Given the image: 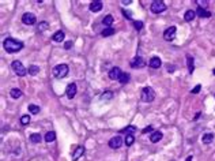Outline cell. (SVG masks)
<instances>
[{
    "mask_svg": "<svg viewBox=\"0 0 215 161\" xmlns=\"http://www.w3.org/2000/svg\"><path fill=\"white\" fill-rule=\"evenodd\" d=\"M187 63H188V71L192 74L193 70H195V66H193V58L191 55H187Z\"/></svg>",
    "mask_w": 215,
    "mask_h": 161,
    "instance_id": "cell-22",
    "label": "cell"
},
{
    "mask_svg": "<svg viewBox=\"0 0 215 161\" xmlns=\"http://www.w3.org/2000/svg\"><path fill=\"white\" fill-rule=\"evenodd\" d=\"M152 130V127H151V126H148V127H146V128H144V130H143V133H144V134H146V133H150V131H151Z\"/></svg>",
    "mask_w": 215,
    "mask_h": 161,
    "instance_id": "cell-39",
    "label": "cell"
},
{
    "mask_svg": "<svg viewBox=\"0 0 215 161\" xmlns=\"http://www.w3.org/2000/svg\"><path fill=\"white\" fill-rule=\"evenodd\" d=\"M212 141H214V134H211V133L203 134V137H202V142H203V143L208 145V143H211Z\"/></svg>",
    "mask_w": 215,
    "mask_h": 161,
    "instance_id": "cell-19",
    "label": "cell"
},
{
    "mask_svg": "<svg viewBox=\"0 0 215 161\" xmlns=\"http://www.w3.org/2000/svg\"><path fill=\"white\" fill-rule=\"evenodd\" d=\"M196 15H199L200 18H210L211 17V12L210 11H207L206 8H202V7H199L196 11Z\"/></svg>",
    "mask_w": 215,
    "mask_h": 161,
    "instance_id": "cell-17",
    "label": "cell"
},
{
    "mask_svg": "<svg viewBox=\"0 0 215 161\" xmlns=\"http://www.w3.org/2000/svg\"><path fill=\"white\" fill-rule=\"evenodd\" d=\"M130 74H127V72H123V74H121V76L120 78H119V82H120L121 85H125V83H128V82H130Z\"/></svg>",
    "mask_w": 215,
    "mask_h": 161,
    "instance_id": "cell-21",
    "label": "cell"
},
{
    "mask_svg": "<svg viewBox=\"0 0 215 161\" xmlns=\"http://www.w3.org/2000/svg\"><path fill=\"white\" fill-rule=\"evenodd\" d=\"M124 142H125L127 146H131V145H132V143L135 142L134 135H127V137H125V141H124Z\"/></svg>",
    "mask_w": 215,
    "mask_h": 161,
    "instance_id": "cell-31",
    "label": "cell"
},
{
    "mask_svg": "<svg viewBox=\"0 0 215 161\" xmlns=\"http://www.w3.org/2000/svg\"><path fill=\"white\" fill-rule=\"evenodd\" d=\"M174 66H167V71H169V72H173V71H174Z\"/></svg>",
    "mask_w": 215,
    "mask_h": 161,
    "instance_id": "cell-41",
    "label": "cell"
},
{
    "mask_svg": "<svg viewBox=\"0 0 215 161\" xmlns=\"http://www.w3.org/2000/svg\"><path fill=\"white\" fill-rule=\"evenodd\" d=\"M121 133H127V135H132L134 133H136V127H135V126H128V127H125Z\"/></svg>",
    "mask_w": 215,
    "mask_h": 161,
    "instance_id": "cell-27",
    "label": "cell"
},
{
    "mask_svg": "<svg viewBox=\"0 0 215 161\" xmlns=\"http://www.w3.org/2000/svg\"><path fill=\"white\" fill-rule=\"evenodd\" d=\"M36 15L32 12H26V14H23V17H22V22L25 23V25H29V26H32V25H34L36 23Z\"/></svg>",
    "mask_w": 215,
    "mask_h": 161,
    "instance_id": "cell-6",
    "label": "cell"
},
{
    "mask_svg": "<svg viewBox=\"0 0 215 161\" xmlns=\"http://www.w3.org/2000/svg\"><path fill=\"white\" fill-rule=\"evenodd\" d=\"M102 23L105 25V27H110V25L113 23V17L112 15H106V17L102 19Z\"/></svg>",
    "mask_w": 215,
    "mask_h": 161,
    "instance_id": "cell-26",
    "label": "cell"
},
{
    "mask_svg": "<svg viewBox=\"0 0 215 161\" xmlns=\"http://www.w3.org/2000/svg\"><path fill=\"white\" fill-rule=\"evenodd\" d=\"M161 64H162L161 59L157 58V56L151 58V59H150V62H148V66H150L151 68H159V67H161Z\"/></svg>",
    "mask_w": 215,
    "mask_h": 161,
    "instance_id": "cell-15",
    "label": "cell"
},
{
    "mask_svg": "<svg viewBox=\"0 0 215 161\" xmlns=\"http://www.w3.org/2000/svg\"><path fill=\"white\" fill-rule=\"evenodd\" d=\"M112 99H113V93L109 92V90H106L105 93L101 94V100H102V101H110Z\"/></svg>",
    "mask_w": 215,
    "mask_h": 161,
    "instance_id": "cell-24",
    "label": "cell"
},
{
    "mask_svg": "<svg viewBox=\"0 0 215 161\" xmlns=\"http://www.w3.org/2000/svg\"><path fill=\"white\" fill-rule=\"evenodd\" d=\"M41 135L40 134H37V133H34V134L30 135V141H32L33 143H40L41 142Z\"/></svg>",
    "mask_w": 215,
    "mask_h": 161,
    "instance_id": "cell-28",
    "label": "cell"
},
{
    "mask_svg": "<svg viewBox=\"0 0 215 161\" xmlns=\"http://www.w3.org/2000/svg\"><path fill=\"white\" fill-rule=\"evenodd\" d=\"M71 46H72V41H67V42L64 44V48H65V49H70Z\"/></svg>",
    "mask_w": 215,
    "mask_h": 161,
    "instance_id": "cell-38",
    "label": "cell"
},
{
    "mask_svg": "<svg viewBox=\"0 0 215 161\" xmlns=\"http://www.w3.org/2000/svg\"><path fill=\"white\" fill-rule=\"evenodd\" d=\"M83 154H85V148H83V146H76L75 152L72 154V161H78Z\"/></svg>",
    "mask_w": 215,
    "mask_h": 161,
    "instance_id": "cell-10",
    "label": "cell"
},
{
    "mask_svg": "<svg viewBox=\"0 0 215 161\" xmlns=\"http://www.w3.org/2000/svg\"><path fill=\"white\" fill-rule=\"evenodd\" d=\"M76 90H78V86H76V83H70V85L67 86V90H65V93H67V97L70 100H72L74 97H75L76 94Z\"/></svg>",
    "mask_w": 215,
    "mask_h": 161,
    "instance_id": "cell-9",
    "label": "cell"
},
{
    "mask_svg": "<svg viewBox=\"0 0 215 161\" xmlns=\"http://www.w3.org/2000/svg\"><path fill=\"white\" fill-rule=\"evenodd\" d=\"M123 14H124V17H125V18H128V19L132 18V12H131V11H125V10H123Z\"/></svg>",
    "mask_w": 215,
    "mask_h": 161,
    "instance_id": "cell-35",
    "label": "cell"
},
{
    "mask_svg": "<svg viewBox=\"0 0 215 161\" xmlns=\"http://www.w3.org/2000/svg\"><path fill=\"white\" fill-rule=\"evenodd\" d=\"M199 92H200V85H196V86H195V87H193L192 93H193V94H197V93H199Z\"/></svg>",
    "mask_w": 215,
    "mask_h": 161,
    "instance_id": "cell-36",
    "label": "cell"
},
{
    "mask_svg": "<svg viewBox=\"0 0 215 161\" xmlns=\"http://www.w3.org/2000/svg\"><path fill=\"white\" fill-rule=\"evenodd\" d=\"M101 34H102L103 37H110V36L114 34V29H113V27H105Z\"/></svg>",
    "mask_w": 215,
    "mask_h": 161,
    "instance_id": "cell-25",
    "label": "cell"
},
{
    "mask_svg": "<svg viewBox=\"0 0 215 161\" xmlns=\"http://www.w3.org/2000/svg\"><path fill=\"white\" fill-rule=\"evenodd\" d=\"M48 29V22H41L40 25H38V27H37V30L38 31H44Z\"/></svg>",
    "mask_w": 215,
    "mask_h": 161,
    "instance_id": "cell-33",
    "label": "cell"
},
{
    "mask_svg": "<svg viewBox=\"0 0 215 161\" xmlns=\"http://www.w3.org/2000/svg\"><path fill=\"white\" fill-rule=\"evenodd\" d=\"M197 3H199V6H200L202 8H204V7H207V3H208V1L204 0V1H197Z\"/></svg>",
    "mask_w": 215,
    "mask_h": 161,
    "instance_id": "cell-37",
    "label": "cell"
},
{
    "mask_svg": "<svg viewBox=\"0 0 215 161\" xmlns=\"http://www.w3.org/2000/svg\"><path fill=\"white\" fill-rule=\"evenodd\" d=\"M212 72H214V75H215V68H214V71H212Z\"/></svg>",
    "mask_w": 215,
    "mask_h": 161,
    "instance_id": "cell-43",
    "label": "cell"
},
{
    "mask_svg": "<svg viewBox=\"0 0 215 161\" xmlns=\"http://www.w3.org/2000/svg\"><path fill=\"white\" fill-rule=\"evenodd\" d=\"M29 112L33 113V115H37V113L40 112V107H37L34 104H30V105H29Z\"/></svg>",
    "mask_w": 215,
    "mask_h": 161,
    "instance_id": "cell-30",
    "label": "cell"
},
{
    "mask_svg": "<svg viewBox=\"0 0 215 161\" xmlns=\"http://www.w3.org/2000/svg\"><path fill=\"white\" fill-rule=\"evenodd\" d=\"M3 46L8 53H15V52H19L23 48V42L14 40V38H6L4 42H3Z\"/></svg>",
    "mask_w": 215,
    "mask_h": 161,
    "instance_id": "cell-1",
    "label": "cell"
},
{
    "mask_svg": "<svg viewBox=\"0 0 215 161\" xmlns=\"http://www.w3.org/2000/svg\"><path fill=\"white\" fill-rule=\"evenodd\" d=\"M121 3H123L124 6H128V4H131V3H132V0H123Z\"/></svg>",
    "mask_w": 215,
    "mask_h": 161,
    "instance_id": "cell-40",
    "label": "cell"
},
{
    "mask_svg": "<svg viewBox=\"0 0 215 161\" xmlns=\"http://www.w3.org/2000/svg\"><path fill=\"white\" fill-rule=\"evenodd\" d=\"M21 123H22L23 126H27L30 123V116H29V115H23V116L21 117Z\"/></svg>",
    "mask_w": 215,
    "mask_h": 161,
    "instance_id": "cell-32",
    "label": "cell"
},
{
    "mask_svg": "<svg viewBox=\"0 0 215 161\" xmlns=\"http://www.w3.org/2000/svg\"><path fill=\"white\" fill-rule=\"evenodd\" d=\"M53 75L59 79H61L64 76L68 75V66L67 64H57L56 67L53 68Z\"/></svg>",
    "mask_w": 215,
    "mask_h": 161,
    "instance_id": "cell-2",
    "label": "cell"
},
{
    "mask_svg": "<svg viewBox=\"0 0 215 161\" xmlns=\"http://www.w3.org/2000/svg\"><path fill=\"white\" fill-rule=\"evenodd\" d=\"M144 64H146V62H144L143 58H140V56H136V58L131 62V66L134 68H142V67H144Z\"/></svg>",
    "mask_w": 215,
    "mask_h": 161,
    "instance_id": "cell-11",
    "label": "cell"
},
{
    "mask_svg": "<svg viewBox=\"0 0 215 161\" xmlns=\"http://www.w3.org/2000/svg\"><path fill=\"white\" fill-rule=\"evenodd\" d=\"M185 161H192V156H188V158H187Z\"/></svg>",
    "mask_w": 215,
    "mask_h": 161,
    "instance_id": "cell-42",
    "label": "cell"
},
{
    "mask_svg": "<svg viewBox=\"0 0 215 161\" xmlns=\"http://www.w3.org/2000/svg\"><path fill=\"white\" fill-rule=\"evenodd\" d=\"M10 94L12 99H19V97H22V90L18 89V87H14V89L10 90Z\"/></svg>",
    "mask_w": 215,
    "mask_h": 161,
    "instance_id": "cell-20",
    "label": "cell"
},
{
    "mask_svg": "<svg viewBox=\"0 0 215 161\" xmlns=\"http://www.w3.org/2000/svg\"><path fill=\"white\" fill-rule=\"evenodd\" d=\"M196 17V11H193V10H188L187 12L184 14V19L187 21V22H192L193 19Z\"/></svg>",
    "mask_w": 215,
    "mask_h": 161,
    "instance_id": "cell-16",
    "label": "cell"
},
{
    "mask_svg": "<svg viewBox=\"0 0 215 161\" xmlns=\"http://www.w3.org/2000/svg\"><path fill=\"white\" fill-rule=\"evenodd\" d=\"M64 31H61V30H59V31H56L53 36H52V38H53V41H56V42H61V41L64 40Z\"/></svg>",
    "mask_w": 215,
    "mask_h": 161,
    "instance_id": "cell-18",
    "label": "cell"
},
{
    "mask_svg": "<svg viewBox=\"0 0 215 161\" xmlns=\"http://www.w3.org/2000/svg\"><path fill=\"white\" fill-rule=\"evenodd\" d=\"M150 8H151V11L154 14H159V12H163L166 10V4L163 1H152Z\"/></svg>",
    "mask_w": 215,
    "mask_h": 161,
    "instance_id": "cell-5",
    "label": "cell"
},
{
    "mask_svg": "<svg viewBox=\"0 0 215 161\" xmlns=\"http://www.w3.org/2000/svg\"><path fill=\"white\" fill-rule=\"evenodd\" d=\"M121 145H123V139H121L120 135H116V137L110 138V141H109V146L112 149H119Z\"/></svg>",
    "mask_w": 215,
    "mask_h": 161,
    "instance_id": "cell-8",
    "label": "cell"
},
{
    "mask_svg": "<svg viewBox=\"0 0 215 161\" xmlns=\"http://www.w3.org/2000/svg\"><path fill=\"white\" fill-rule=\"evenodd\" d=\"M54 139H56V133L54 131H49V133H46L45 134V141L49 143V142H53Z\"/></svg>",
    "mask_w": 215,
    "mask_h": 161,
    "instance_id": "cell-23",
    "label": "cell"
},
{
    "mask_svg": "<svg viewBox=\"0 0 215 161\" xmlns=\"http://www.w3.org/2000/svg\"><path fill=\"white\" fill-rule=\"evenodd\" d=\"M38 72H40V67H38V66H36V64H33V66H30V67H29V74L36 75V74H38Z\"/></svg>",
    "mask_w": 215,
    "mask_h": 161,
    "instance_id": "cell-29",
    "label": "cell"
},
{
    "mask_svg": "<svg viewBox=\"0 0 215 161\" xmlns=\"http://www.w3.org/2000/svg\"><path fill=\"white\" fill-rule=\"evenodd\" d=\"M11 67H12L14 72H15L18 76H25L27 74V70L25 68V66H23L19 60H14L12 64H11Z\"/></svg>",
    "mask_w": 215,
    "mask_h": 161,
    "instance_id": "cell-3",
    "label": "cell"
},
{
    "mask_svg": "<svg viewBox=\"0 0 215 161\" xmlns=\"http://www.w3.org/2000/svg\"><path fill=\"white\" fill-rule=\"evenodd\" d=\"M154 99H155L154 90L151 87H143V90H142V100L144 103H151V101H154Z\"/></svg>",
    "mask_w": 215,
    "mask_h": 161,
    "instance_id": "cell-4",
    "label": "cell"
},
{
    "mask_svg": "<svg viewBox=\"0 0 215 161\" xmlns=\"http://www.w3.org/2000/svg\"><path fill=\"white\" fill-rule=\"evenodd\" d=\"M90 11H93V12H98L102 10V1L101 0H95V1H91L90 3Z\"/></svg>",
    "mask_w": 215,
    "mask_h": 161,
    "instance_id": "cell-12",
    "label": "cell"
},
{
    "mask_svg": "<svg viewBox=\"0 0 215 161\" xmlns=\"http://www.w3.org/2000/svg\"><path fill=\"white\" fill-rule=\"evenodd\" d=\"M134 26L136 30H140V29L143 27V22H142V21H136V22H134Z\"/></svg>",
    "mask_w": 215,
    "mask_h": 161,
    "instance_id": "cell-34",
    "label": "cell"
},
{
    "mask_svg": "<svg viewBox=\"0 0 215 161\" xmlns=\"http://www.w3.org/2000/svg\"><path fill=\"white\" fill-rule=\"evenodd\" d=\"M162 137H163V134H162L161 131H152L151 134H150V141L152 143H157L162 139Z\"/></svg>",
    "mask_w": 215,
    "mask_h": 161,
    "instance_id": "cell-14",
    "label": "cell"
},
{
    "mask_svg": "<svg viewBox=\"0 0 215 161\" xmlns=\"http://www.w3.org/2000/svg\"><path fill=\"white\" fill-rule=\"evenodd\" d=\"M174 37H176V27L174 26L167 27V29L163 31V38H165V41H173Z\"/></svg>",
    "mask_w": 215,
    "mask_h": 161,
    "instance_id": "cell-7",
    "label": "cell"
},
{
    "mask_svg": "<svg viewBox=\"0 0 215 161\" xmlns=\"http://www.w3.org/2000/svg\"><path fill=\"white\" fill-rule=\"evenodd\" d=\"M121 74H123V72H121V70L119 67H113L112 70H110V71H109V78H110V79H113V80H119V78H120L121 76Z\"/></svg>",
    "mask_w": 215,
    "mask_h": 161,
    "instance_id": "cell-13",
    "label": "cell"
}]
</instances>
